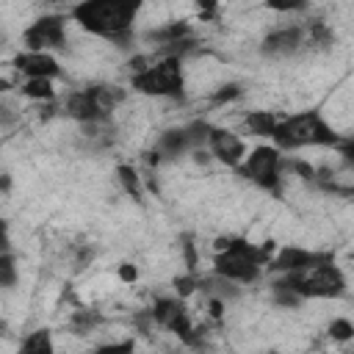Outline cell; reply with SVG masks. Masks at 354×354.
Wrapping results in <instances>:
<instances>
[{
  "label": "cell",
  "instance_id": "cell-12",
  "mask_svg": "<svg viewBox=\"0 0 354 354\" xmlns=\"http://www.w3.org/2000/svg\"><path fill=\"white\" fill-rule=\"evenodd\" d=\"M304 41H307V30L301 25H285V28H277V30L266 33L260 50L268 58H285V55L299 53L304 47Z\"/></svg>",
  "mask_w": 354,
  "mask_h": 354
},
{
  "label": "cell",
  "instance_id": "cell-8",
  "mask_svg": "<svg viewBox=\"0 0 354 354\" xmlns=\"http://www.w3.org/2000/svg\"><path fill=\"white\" fill-rule=\"evenodd\" d=\"M152 318H155V324H160L169 332H174L180 340H185L191 346L196 343V335H194L196 329H194L191 315H188V310H185V304L180 299H158L155 307H152Z\"/></svg>",
  "mask_w": 354,
  "mask_h": 354
},
{
  "label": "cell",
  "instance_id": "cell-9",
  "mask_svg": "<svg viewBox=\"0 0 354 354\" xmlns=\"http://www.w3.org/2000/svg\"><path fill=\"white\" fill-rule=\"evenodd\" d=\"M335 260L332 252H318V249H304V246H282L271 260H268V271L274 274H290V271H301L318 263H329Z\"/></svg>",
  "mask_w": 354,
  "mask_h": 354
},
{
  "label": "cell",
  "instance_id": "cell-10",
  "mask_svg": "<svg viewBox=\"0 0 354 354\" xmlns=\"http://www.w3.org/2000/svg\"><path fill=\"white\" fill-rule=\"evenodd\" d=\"M207 149H210V155L218 163L232 166V169H238L243 163V158H246V141L238 133L227 130V127H210V133H207Z\"/></svg>",
  "mask_w": 354,
  "mask_h": 354
},
{
  "label": "cell",
  "instance_id": "cell-14",
  "mask_svg": "<svg viewBox=\"0 0 354 354\" xmlns=\"http://www.w3.org/2000/svg\"><path fill=\"white\" fill-rule=\"evenodd\" d=\"M155 149L163 158H180V155H185L188 149H194V141H191L188 127H169V130H163L158 136Z\"/></svg>",
  "mask_w": 354,
  "mask_h": 354
},
{
  "label": "cell",
  "instance_id": "cell-24",
  "mask_svg": "<svg viewBox=\"0 0 354 354\" xmlns=\"http://www.w3.org/2000/svg\"><path fill=\"white\" fill-rule=\"evenodd\" d=\"M0 282H3V288H11L17 282V266H14L11 252H3V257H0Z\"/></svg>",
  "mask_w": 354,
  "mask_h": 354
},
{
  "label": "cell",
  "instance_id": "cell-27",
  "mask_svg": "<svg viewBox=\"0 0 354 354\" xmlns=\"http://www.w3.org/2000/svg\"><path fill=\"white\" fill-rule=\"evenodd\" d=\"M335 149H337V155L343 158V163L354 169V136H351V138H340Z\"/></svg>",
  "mask_w": 354,
  "mask_h": 354
},
{
  "label": "cell",
  "instance_id": "cell-2",
  "mask_svg": "<svg viewBox=\"0 0 354 354\" xmlns=\"http://www.w3.org/2000/svg\"><path fill=\"white\" fill-rule=\"evenodd\" d=\"M343 136L332 127V122L318 111H301L279 119L271 141L285 152V149H301V147H337Z\"/></svg>",
  "mask_w": 354,
  "mask_h": 354
},
{
  "label": "cell",
  "instance_id": "cell-11",
  "mask_svg": "<svg viewBox=\"0 0 354 354\" xmlns=\"http://www.w3.org/2000/svg\"><path fill=\"white\" fill-rule=\"evenodd\" d=\"M66 113L75 122H80V124H102L111 116V111H105V105L97 100L94 86L80 88V91H72L66 97Z\"/></svg>",
  "mask_w": 354,
  "mask_h": 354
},
{
  "label": "cell",
  "instance_id": "cell-15",
  "mask_svg": "<svg viewBox=\"0 0 354 354\" xmlns=\"http://www.w3.org/2000/svg\"><path fill=\"white\" fill-rule=\"evenodd\" d=\"M147 39H149V41H155V44H160V47H171V50L166 53V55H171V53H174V47H177L180 41L191 39V28H188V22H169V25H163V28L149 30V33H147Z\"/></svg>",
  "mask_w": 354,
  "mask_h": 354
},
{
  "label": "cell",
  "instance_id": "cell-22",
  "mask_svg": "<svg viewBox=\"0 0 354 354\" xmlns=\"http://www.w3.org/2000/svg\"><path fill=\"white\" fill-rule=\"evenodd\" d=\"M241 94H243V88H241L238 83H224V86H218V88L210 94V102H213V105H224V102L238 100Z\"/></svg>",
  "mask_w": 354,
  "mask_h": 354
},
{
  "label": "cell",
  "instance_id": "cell-32",
  "mask_svg": "<svg viewBox=\"0 0 354 354\" xmlns=\"http://www.w3.org/2000/svg\"><path fill=\"white\" fill-rule=\"evenodd\" d=\"M47 3H61V0H47Z\"/></svg>",
  "mask_w": 354,
  "mask_h": 354
},
{
  "label": "cell",
  "instance_id": "cell-21",
  "mask_svg": "<svg viewBox=\"0 0 354 354\" xmlns=\"http://www.w3.org/2000/svg\"><path fill=\"white\" fill-rule=\"evenodd\" d=\"M326 332H329V337H332V340L346 343V340H351V337H354V324H351L348 318H332V321H329V326H326Z\"/></svg>",
  "mask_w": 354,
  "mask_h": 354
},
{
  "label": "cell",
  "instance_id": "cell-20",
  "mask_svg": "<svg viewBox=\"0 0 354 354\" xmlns=\"http://www.w3.org/2000/svg\"><path fill=\"white\" fill-rule=\"evenodd\" d=\"M94 94H97V100L105 105V111H113L116 105L124 102V88H119V86L100 83V86H94Z\"/></svg>",
  "mask_w": 354,
  "mask_h": 354
},
{
  "label": "cell",
  "instance_id": "cell-23",
  "mask_svg": "<svg viewBox=\"0 0 354 354\" xmlns=\"http://www.w3.org/2000/svg\"><path fill=\"white\" fill-rule=\"evenodd\" d=\"M307 39H310L313 44H321V47H326V44H332V39H335V33H332V28H326L324 22H310V30H307Z\"/></svg>",
  "mask_w": 354,
  "mask_h": 354
},
{
  "label": "cell",
  "instance_id": "cell-5",
  "mask_svg": "<svg viewBox=\"0 0 354 354\" xmlns=\"http://www.w3.org/2000/svg\"><path fill=\"white\" fill-rule=\"evenodd\" d=\"M133 91L144 97H169L177 100L185 94V69L180 55H163L152 64H147L138 72H130Z\"/></svg>",
  "mask_w": 354,
  "mask_h": 354
},
{
  "label": "cell",
  "instance_id": "cell-18",
  "mask_svg": "<svg viewBox=\"0 0 354 354\" xmlns=\"http://www.w3.org/2000/svg\"><path fill=\"white\" fill-rule=\"evenodd\" d=\"M116 180H119V185H122V191H124L127 196H133L136 202H144L141 177H138V171H136L130 163H119V166H116Z\"/></svg>",
  "mask_w": 354,
  "mask_h": 354
},
{
  "label": "cell",
  "instance_id": "cell-31",
  "mask_svg": "<svg viewBox=\"0 0 354 354\" xmlns=\"http://www.w3.org/2000/svg\"><path fill=\"white\" fill-rule=\"evenodd\" d=\"M133 343H108V346H100V351H130Z\"/></svg>",
  "mask_w": 354,
  "mask_h": 354
},
{
  "label": "cell",
  "instance_id": "cell-7",
  "mask_svg": "<svg viewBox=\"0 0 354 354\" xmlns=\"http://www.w3.org/2000/svg\"><path fill=\"white\" fill-rule=\"evenodd\" d=\"M64 39H66V17H61V14L36 17L22 33L25 50H47V53H53V50L64 47Z\"/></svg>",
  "mask_w": 354,
  "mask_h": 354
},
{
  "label": "cell",
  "instance_id": "cell-6",
  "mask_svg": "<svg viewBox=\"0 0 354 354\" xmlns=\"http://www.w3.org/2000/svg\"><path fill=\"white\" fill-rule=\"evenodd\" d=\"M238 171L252 185H257L263 191H279V183H282V149L277 144H257L243 158Z\"/></svg>",
  "mask_w": 354,
  "mask_h": 354
},
{
  "label": "cell",
  "instance_id": "cell-29",
  "mask_svg": "<svg viewBox=\"0 0 354 354\" xmlns=\"http://www.w3.org/2000/svg\"><path fill=\"white\" fill-rule=\"evenodd\" d=\"M196 11L202 19H213L218 11V0H196Z\"/></svg>",
  "mask_w": 354,
  "mask_h": 354
},
{
  "label": "cell",
  "instance_id": "cell-4",
  "mask_svg": "<svg viewBox=\"0 0 354 354\" xmlns=\"http://www.w3.org/2000/svg\"><path fill=\"white\" fill-rule=\"evenodd\" d=\"M274 282L288 285L290 290H296L304 301L307 299H340L348 288L346 274L340 266H335V260L329 263H318L301 271H290V274H279Z\"/></svg>",
  "mask_w": 354,
  "mask_h": 354
},
{
  "label": "cell",
  "instance_id": "cell-30",
  "mask_svg": "<svg viewBox=\"0 0 354 354\" xmlns=\"http://www.w3.org/2000/svg\"><path fill=\"white\" fill-rule=\"evenodd\" d=\"M119 279L122 282H136L138 279V268L133 263H119Z\"/></svg>",
  "mask_w": 354,
  "mask_h": 354
},
{
  "label": "cell",
  "instance_id": "cell-26",
  "mask_svg": "<svg viewBox=\"0 0 354 354\" xmlns=\"http://www.w3.org/2000/svg\"><path fill=\"white\" fill-rule=\"evenodd\" d=\"M266 8L277 11V14H290V11H299L307 6V0H263Z\"/></svg>",
  "mask_w": 354,
  "mask_h": 354
},
{
  "label": "cell",
  "instance_id": "cell-16",
  "mask_svg": "<svg viewBox=\"0 0 354 354\" xmlns=\"http://www.w3.org/2000/svg\"><path fill=\"white\" fill-rule=\"evenodd\" d=\"M243 124H246V130L252 133V136H260V138H271L274 136V130H277V124H279V116L274 113V111H249L246 116H243Z\"/></svg>",
  "mask_w": 354,
  "mask_h": 354
},
{
  "label": "cell",
  "instance_id": "cell-17",
  "mask_svg": "<svg viewBox=\"0 0 354 354\" xmlns=\"http://www.w3.org/2000/svg\"><path fill=\"white\" fill-rule=\"evenodd\" d=\"M28 100H36V102H53L55 100V86H53V77H25L22 88H19Z\"/></svg>",
  "mask_w": 354,
  "mask_h": 354
},
{
  "label": "cell",
  "instance_id": "cell-1",
  "mask_svg": "<svg viewBox=\"0 0 354 354\" xmlns=\"http://www.w3.org/2000/svg\"><path fill=\"white\" fill-rule=\"evenodd\" d=\"M147 0H80L72 8V19L102 39L124 41L130 39L133 22L138 19Z\"/></svg>",
  "mask_w": 354,
  "mask_h": 354
},
{
  "label": "cell",
  "instance_id": "cell-3",
  "mask_svg": "<svg viewBox=\"0 0 354 354\" xmlns=\"http://www.w3.org/2000/svg\"><path fill=\"white\" fill-rule=\"evenodd\" d=\"M271 260V243L257 246L246 238H227V243L213 257V274H221L238 285H252L260 279Z\"/></svg>",
  "mask_w": 354,
  "mask_h": 354
},
{
  "label": "cell",
  "instance_id": "cell-13",
  "mask_svg": "<svg viewBox=\"0 0 354 354\" xmlns=\"http://www.w3.org/2000/svg\"><path fill=\"white\" fill-rule=\"evenodd\" d=\"M14 69L25 77H58L61 75V66H58V58L47 50H22L14 55Z\"/></svg>",
  "mask_w": 354,
  "mask_h": 354
},
{
  "label": "cell",
  "instance_id": "cell-19",
  "mask_svg": "<svg viewBox=\"0 0 354 354\" xmlns=\"http://www.w3.org/2000/svg\"><path fill=\"white\" fill-rule=\"evenodd\" d=\"M25 354H53L55 351V343H53V332L50 329H36L30 332L22 346H19Z\"/></svg>",
  "mask_w": 354,
  "mask_h": 354
},
{
  "label": "cell",
  "instance_id": "cell-28",
  "mask_svg": "<svg viewBox=\"0 0 354 354\" xmlns=\"http://www.w3.org/2000/svg\"><path fill=\"white\" fill-rule=\"evenodd\" d=\"M183 257H185V266H188V271H196V266H199V257H196V246H194V241L185 235L183 238Z\"/></svg>",
  "mask_w": 354,
  "mask_h": 354
},
{
  "label": "cell",
  "instance_id": "cell-25",
  "mask_svg": "<svg viewBox=\"0 0 354 354\" xmlns=\"http://www.w3.org/2000/svg\"><path fill=\"white\" fill-rule=\"evenodd\" d=\"M174 288H177V296H191L194 290H199V277H196V271H188V274L177 277V279H174Z\"/></svg>",
  "mask_w": 354,
  "mask_h": 354
}]
</instances>
